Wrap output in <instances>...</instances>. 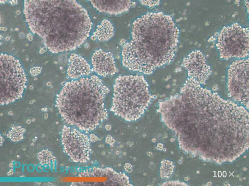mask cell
I'll list each match as a JSON object with an SVG mask.
<instances>
[{"mask_svg": "<svg viewBox=\"0 0 249 186\" xmlns=\"http://www.w3.org/2000/svg\"><path fill=\"white\" fill-rule=\"evenodd\" d=\"M179 36L170 16L162 12L144 15L133 22L131 40L123 46V65L130 70L152 73L173 61Z\"/></svg>", "mask_w": 249, "mask_h": 186, "instance_id": "6da1fadb", "label": "cell"}, {"mask_svg": "<svg viewBox=\"0 0 249 186\" xmlns=\"http://www.w3.org/2000/svg\"><path fill=\"white\" fill-rule=\"evenodd\" d=\"M109 92L95 75L72 80L57 95L56 106L68 125L82 131H91L107 118L104 100Z\"/></svg>", "mask_w": 249, "mask_h": 186, "instance_id": "7a4b0ae2", "label": "cell"}, {"mask_svg": "<svg viewBox=\"0 0 249 186\" xmlns=\"http://www.w3.org/2000/svg\"><path fill=\"white\" fill-rule=\"evenodd\" d=\"M151 99L143 76H120L115 81L111 110L126 121H135L144 113Z\"/></svg>", "mask_w": 249, "mask_h": 186, "instance_id": "3957f363", "label": "cell"}, {"mask_svg": "<svg viewBox=\"0 0 249 186\" xmlns=\"http://www.w3.org/2000/svg\"><path fill=\"white\" fill-rule=\"evenodd\" d=\"M27 78L19 61L13 56L0 55V101L7 104L20 99L26 88Z\"/></svg>", "mask_w": 249, "mask_h": 186, "instance_id": "277c9868", "label": "cell"}, {"mask_svg": "<svg viewBox=\"0 0 249 186\" xmlns=\"http://www.w3.org/2000/svg\"><path fill=\"white\" fill-rule=\"evenodd\" d=\"M221 58H243L248 55L249 30L237 24L225 27L216 45Z\"/></svg>", "mask_w": 249, "mask_h": 186, "instance_id": "5b68a950", "label": "cell"}, {"mask_svg": "<svg viewBox=\"0 0 249 186\" xmlns=\"http://www.w3.org/2000/svg\"><path fill=\"white\" fill-rule=\"evenodd\" d=\"M228 88L232 98L249 109V59L236 60L230 65Z\"/></svg>", "mask_w": 249, "mask_h": 186, "instance_id": "8992f818", "label": "cell"}, {"mask_svg": "<svg viewBox=\"0 0 249 186\" xmlns=\"http://www.w3.org/2000/svg\"><path fill=\"white\" fill-rule=\"evenodd\" d=\"M62 142L65 152L73 162L84 163L90 160L91 152L90 140L77 128L64 126Z\"/></svg>", "mask_w": 249, "mask_h": 186, "instance_id": "52a82bcc", "label": "cell"}, {"mask_svg": "<svg viewBox=\"0 0 249 186\" xmlns=\"http://www.w3.org/2000/svg\"><path fill=\"white\" fill-rule=\"evenodd\" d=\"M182 64L187 70L189 77L194 78L200 84L206 81L211 72L204 56L199 51L189 54L184 59Z\"/></svg>", "mask_w": 249, "mask_h": 186, "instance_id": "ba28073f", "label": "cell"}, {"mask_svg": "<svg viewBox=\"0 0 249 186\" xmlns=\"http://www.w3.org/2000/svg\"><path fill=\"white\" fill-rule=\"evenodd\" d=\"M91 63L95 72L101 76L112 75L118 71L112 54L100 49L94 53Z\"/></svg>", "mask_w": 249, "mask_h": 186, "instance_id": "9c48e42d", "label": "cell"}, {"mask_svg": "<svg viewBox=\"0 0 249 186\" xmlns=\"http://www.w3.org/2000/svg\"><path fill=\"white\" fill-rule=\"evenodd\" d=\"M93 6L100 12L116 15L127 11L135 4L130 0H90Z\"/></svg>", "mask_w": 249, "mask_h": 186, "instance_id": "30bf717a", "label": "cell"}, {"mask_svg": "<svg viewBox=\"0 0 249 186\" xmlns=\"http://www.w3.org/2000/svg\"><path fill=\"white\" fill-rule=\"evenodd\" d=\"M69 65L67 74L70 78L76 79L82 76L88 75L90 72V67L86 61L75 53L70 55L68 60Z\"/></svg>", "mask_w": 249, "mask_h": 186, "instance_id": "8fae6325", "label": "cell"}, {"mask_svg": "<svg viewBox=\"0 0 249 186\" xmlns=\"http://www.w3.org/2000/svg\"><path fill=\"white\" fill-rule=\"evenodd\" d=\"M114 34V27L108 20H104L98 25L94 36L101 42H104L110 39Z\"/></svg>", "mask_w": 249, "mask_h": 186, "instance_id": "7c38bea8", "label": "cell"}, {"mask_svg": "<svg viewBox=\"0 0 249 186\" xmlns=\"http://www.w3.org/2000/svg\"><path fill=\"white\" fill-rule=\"evenodd\" d=\"M37 157L42 166L55 170V158L51 152L48 150H43L38 153Z\"/></svg>", "mask_w": 249, "mask_h": 186, "instance_id": "4fadbf2b", "label": "cell"}, {"mask_svg": "<svg viewBox=\"0 0 249 186\" xmlns=\"http://www.w3.org/2000/svg\"><path fill=\"white\" fill-rule=\"evenodd\" d=\"M160 168V176L161 178L167 179L171 177L173 171L174 166L173 163L166 160H163Z\"/></svg>", "mask_w": 249, "mask_h": 186, "instance_id": "5bb4252c", "label": "cell"}, {"mask_svg": "<svg viewBox=\"0 0 249 186\" xmlns=\"http://www.w3.org/2000/svg\"><path fill=\"white\" fill-rule=\"evenodd\" d=\"M25 131V129L20 126H15L8 132L7 136L11 141L17 142L23 139Z\"/></svg>", "mask_w": 249, "mask_h": 186, "instance_id": "9a60e30c", "label": "cell"}, {"mask_svg": "<svg viewBox=\"0 0 249 186\" xmlns=\"http://www.w3.org/2000/svg\"><path fill=\"white\" fill-rule=\"evenodd\" d=\"M142 4L150 7L155 6L159 4V1H141Z\"/></svg>", "mask_w": 249, "mask_h": 186, "instance_id": "2e32d148", "label": "cell"}, {"mask_svg": "<svg viewBox=\"0 0 249 186\" xmlns=\"http://www.w3.org/2000/svg\"><path fill=\"white\" fill-rule=\"evenodd\" d=\"M187 185L186 184L184 183H180L177 181L174 182H168L163 184L162 185Z\"/></svg>", "mask_w": 249, "mask_h": 186, "instance_id": "e0dca14e", "label": "cell"}, {"mask_svg": "<svg viewBox=\"0 0 249 186\" xmlns=\"http://www.w3.org/2000/svg\"><path fill=\"white\" fill-rule=\"evenodd\" d=\"M221 172L220 171H219L218 173V176L220 177L221 176Z\"/></svg>", "mask_w": 249, "mask_h": 186, "instance_id": "ac0fdd59", "label": "cell"}, {"mask_svg": "<svg viewBox=\"0 0 249 186\" xmlns=\"http://www.w3.org/2000/svg\"><path fill=\"white\" fill-rule=\"evenodd\" d=\"M223 176L224 177H225L226 176V172L225 171H224L223 172Z\"/></svg>", "mask_w": 249, "mask_h": 186, "instance_id": "d6986e66", "label": "cell"}, {"mask_svg": "<svg viewBox=\"0 0 249 186\" xmlns=\"http://www.w3.org/2000/svg\"><path fill=\"white\" fill-rule=\"evenodd\" d=\"M26 122L27 123L29 124L31 122V121L29 119H28L27 121Z\"/></svg>", "mask_w": 249, "mask_h": 186, "instance_id": "ffe728a7", "label": "cell"}, {"mask_svg": "<svg viewBox=\"0 0 249 186\" xmlns=\"http://www.w3.org/2000/svg\"><path fill=\"white\" fill-rule=\"evenodd\" d=\"M207 184L208 185L210 186L212 185V183L211 182H209L207 183Z\"/></svg>", "mask_w": 249, "mask_h": 186, "instance_id": "44dd1931", "label": "cell"}, {"mask_svg": "<svg viewBox=\"0 0 249 186\" xmlns=\"http://www.w3.org/2000/svg\"><path fill=\"white\" fill-rule=\"evenodd\" d=\"M185 180H188L189 179V177H186V178H185Z\"/></svg>", "mask_w": 249, "mask_h": 186, "instance_id": "7402d4cb", "label": "cell"}, {"mask_svg": "<svg viewBox=\"0 0 249 186\" xmlns=\"http://www.w3.org/2000/svg\"><path fill=\"white\" fill-rule=\"evenodd\" d=\"M243 169L244 170H247V168L246 167H243Z\"/></svg>", "mask_w": 249, "mask_h": 186, "instance_id": "603a6c76", "label": "cell"}, {"mask_svg": "<svg viewBox=\"0 0 249 186\" xmlns=\"http://www.w3.org/2000/svg\"><path fill=\"white\" fill-rule=\"evenodd\" d=\"M229 173H230L231 174V175H230L229 176V177H230V176L231 175H233V176L234 177V175H232V174H233V173L234 172H234H233L232 173H230V172L229 171Z\"/></svg>", "mask_w": 249, "mask_h": 186, "instance_id": "cb8c5ba5", "label": "cell"}, {"mask_svg": "<svg viewBox=\"0 0 249 186\" xmlns=\"http://www.w3.org/2000/svg\"><path fill=\"white\" fill-rule=\"evenodd\" d=\"M199 171H197V172H196V173H197L198 174V173H199Z\"/></svg>", "mask_w": 249, "mask_h": 186, "instance_id": "d4e9b609", "label": "cell"}, {"mask_svg": "<svg viewBox=\"0 0 249 186\" xmlns=\"http://www.w3.org/2000/svg\"><path fill=\"white\" fill-rule=\"evenodd\" d=\"M214 172H215V175H215V176H214V177H216V176H216V173H215V172H216V171H214Z\"/></svg>", "mask_w": 249, "mask_h": 186, "instance_id": "484cf974", "label": "cell"}]
</instances>
